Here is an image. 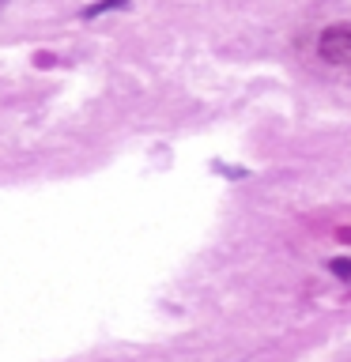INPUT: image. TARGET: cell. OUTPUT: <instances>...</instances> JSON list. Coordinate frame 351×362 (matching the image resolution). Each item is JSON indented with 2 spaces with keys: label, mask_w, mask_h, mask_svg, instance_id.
Listing matches in <instances>:
<instances>
[{
  "label": "cell",
  "mask_w": 351,
  "mask_h": 362,
  "mask_svg": "<svg viewBox=\"0 0 351 362\" xmlns=\"http://www.w3.org/2000/svg\"><path fill=\"white\" fill-rule=\"evenodd\" d=\"M317 57L325 64H351V23H333L317 34Z\"/></svg>",
  "instance_id": "1"
},
{
  "label": "cell",
  "mask_w": 351,
  "mask_h": 362,
  "mask_svg": "<svg viewBox=\"0 0 351 362\" xmlns=\"http://www.w3.org/2000/svg\"><path fill=\"white\" fill-rule=\"evenodd\" d=\"M121 8H129V0H98V4H87L79 11V19H98L106 11H121Z\"/></svg>",
  "instance_id": "2"
},
{
  "label": "cell",
  "mask_w": 351,
  "mask_h": 362,
  "mask_svg": "<svg viewBox=\"0 0 351 362\" xmlns=\"http://www.w3.org/2000/svg\"><path fill=\"white\" fill-rule=\"evenodd\" d=\"M325 268L333 272L336 279H344V283H351V257H333V260H328Z\"/></svg>",
  "instance_id": "3"
},
{
  "label": "cell",
  "mask_w": 351,
  "mask_h": 362,
  "mask_svg": "<svg viewBox=\"0 0 351 362\" xmlns=\"http://www.w3.org/2000/svg\"><path fill=\"white\" fill-rule=\"evenodd\" d=\"M336 238H340V242H347V245H351V226H336Z\"/></svg>",
  "instance_id": "4"
}]
</instances>
